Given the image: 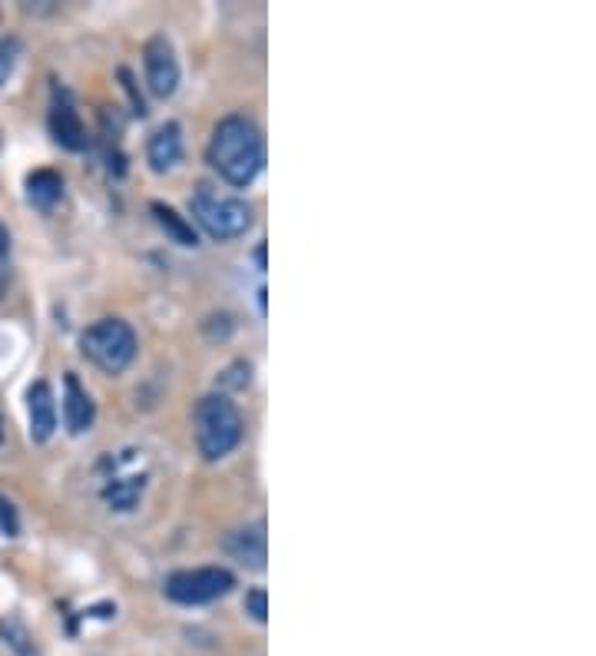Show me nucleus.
<instances>
[{"label":"nucleus","instance_id":"1","mask_svg":"<svg viewBox=\"0 0 596 656\" xmlns=\"http://www.w3.org/2000/svg\"><path fill=\"white\" fill-rule=\"evenodd\" d=\"M209 163L229 186H249L265 166L262 133L249 116H226L209 140Z\"/></svg>","mask_w":596,"mask_h":656},{"label":"nucleus","instance_id":"2","mask_svg":"<svg viewBox=\"0 0 596 656\" xmlns=\"http://www.w3.org/2000/svg\"><path fill=\"white\" fill-rule=\"evenodd\" d=\"M196 444L206 461H219L242 441V415L226 395H206L193 415Z\"/></svg>","mask_w":596,"mask_h":656},{"label":"nucleus","instance_id":"3","mask_svg":"<svg viewBox=\"0 0 596 656\" xmlns=\"http://www.w3.org/2000/svg\"><path fill=\"white\" fill-rule=\"evenodd\" d=\"M189 209L212 239H236L252 226V209L246 199L219 193L216 186H199L189 199Z\"/></svg>","mask_w":596,"mask_h":656},{"label":"nucleus","instance_id":"4","mask_svg":"<svg viewBox=\"0 0 596 656\" xmlns=\"http://www.w3.org/2000/svg\"><path fill=\"white\" fill-rule=\"evenodd\" d=\"M80 352L103 372H123L136 355V335L123 319H103L80 335Z\"/></svg>","mask_w":596,"mask_h":656},{"label":"nucleus","instance_id":"5","mask_svg":"<svg viewBox=\"0 0 596 656\" xmlns=\"http://www.w3.org/2000/svg\"><path fill=\"white\" fill-rule=\"evenodd\" d=\"M232 587H236V577H232L226 567L176 570V574L166 577V597L176 603H186V607L226 597Z\"/></svg>","mask_w":596,"mask_h":656},{"label":"nucleus","instance_id":"6","mask_svg":"<svg viewBox=\"0 0 596 656\" xmlns=\"http://www.w3.org/2000/svg\"><path fill=\"white\" fill-rule=\"evenodd\" d=\"M143 67H146L149 90H153L156 97H173L179 87V60L166 37H153L143 47Z\"/></svg>","mask_w":596,"mask_h":656},{"label":"nucleus","instance_id":"7","mask_svg":"<svg viewBox=\"0 0 596 656\" xmlns=\"http://www.w3.org/2000/svg\"><path fill=\"white\" fill-rule=\"evenodd\" d=\"M47 123H50V136L63 146V150H70V153L87 150L90 136H87V130H83L80 113L73 110V103H70V100H57V103H53V110H50V120H47Z\"/></svg>","mask_w":596,"mask_h":656},{"label":"nucleus","instance_id":"8","mask_svg":"<svg viewBox=\"0 0 596 656\" xmlns=\"http://www.w3.org/2000/svg\"><path fill=\"white\" fill-rule=\"evenodd\" d=\"M93 415L97 408H93L87 388L77 382V375H67L63 378V425L70 435H83L93 425Z\"/></svg>","mask_w":596,"mask_h":656},{"label":"nucleus","instance_id":"9","mask_svg":"<svg viewBox=\"0 0 596 656\" xmlns=\"http://www.w3.org/2000/svg\"><path fill=\"white\" fill-rule=\"evenodd\" d=\"M27 415H30V438L34 441H47L57 431V405H53V391L47 382L30 385Z\"/></svg>","mask_w":596,"mask_h":656},{"label":"nucleus","instance_id":"10","mask_svg":"<svg viewBox=\"0 0 596 656\" xmlns=\"http://www.w3.org/2000/svg\"><path fill=\"white\" fill-rule=\"evenodd\" d=\"M226 550L239 560V564L262 570L265 567V524H249V527L232 531L226 537Z\"/></svg>","mask_w":596,"mask_h":656},{"label":"nucleus","instance_id":"11","mask_svg":"<svg viewBox=\"0 0 596 656\" xmlns=\"http://www.w3.org/2000/svg\"><path fill=\"white\" fill-rule=\"evenodd\" d=\"M146 156H149V166L156 173H166L173 169L179 160H183V133H179L176 123H166L149 136V146H146Z\"/></svg>","mask_w":596,"mask_h":656},{"label":"nucleus","instance_id":"12","mask_svg":"<svg viewBox=\"0 0 596 656\" xmlns=\"http://www.w3.org/2000/svg\"><path fill=\"white\" fill-rule=\"evenodd\" d=\"M63 193V179L53 169H37L27 176V199L40 209H50Z\"/></svg>","mask_w":596,"mask_h":656},{"label":"nucleus","instance_id":"13","mask_svg":"<svg viewBox=\"0 0 596 656\" xmlns=\"http://www.w3.org/2000/svg\"><path fill=\"white\" fill-rule=\"evenodd\" d=\"M153 216H156V222L163 226L169 236H173V242H179V246H196L199 242V236H196V229H193V222H186L183 216L176 213L173 206H166V203H153Z\"/></svg>","mask_w":596,"mask_h":656},{"label":"nucleus","instance_id":"14","mask_svg":"<svg viewBox=\"0 0 596 656\" xmlns=\"http://www.w3.org/2000/svg\"><path fill=\"white\" fill-rule=\"evenodd\" d=\"M17 60H20V40L17 37H4V40H0V87H4L10 77H14Z\"/></svg>","mask_w":596,"mask_h":656},{"label":"nucleus","instance_id":"15","mask_svg":"<svg viewBox=\"0 0 596 656\" xmlns=\"http://www.w3.org/2000/svg\"><path fill=\"white\" fill-rule=\"evenodd\" d=\"M0 637L4 643H10L20 656H30V643H27V630L20 627L17 620H0Z\"/></svg>","mask_w":596,"mask_h":656},{"label":"nucleus","instance_id":"16","mask_svg":"<svg viewBox=\"0 0 596 656\" xmlns=\"http://www.w3.org/2000/svg\"><path fill=\"white\" fill-rule=\"evenodd\" d=\"M246 613H252V620H265L269 617V600H265V590H249L246 594Z\"/></svg>","mask_w":596,"mask_h":656},{"label":"nucleus","instance_id":"17","mask_svg":"<svg viewBox=\"0 0 596 656\" xmlns=\"http://www.w3.org/2000/svg\"><path fill=\"white\" fill-rule=\"evenodd\" d=\"M0 527L7 531V537H17V514H14V504L0 497Z\"/></svg>","mask_w":596,"mask_h":656},{"label":"nucleus","instance_id":"18","mask_svg":"<svg viewBox=\"0 0 596 656\" xmlns=\"http://www.w3.org/2000/svg\"><path fill=\"white\" fill-rule=\"evenodd\" d=\"M7 252H10V232L0 226V256H7Z\"/></svg>","mask_w":596,"mask_h":656},{"label":"nucleus","instance_id":"19","mask_svg":"<svg viewBox=\"0 0 596 656\" xmlns=\"http://www.w3.org/2000/svg\"><path fill=\"white\" fill-rule=\"evenodd\" d=\"M255 259H259V269H265V246H259V252H255Z\"/></svg>","mask_w":596,"mask_h":656},{"label":"nucleus","instance_id":"20","mask_svg":"<svg viewBox=\"0 0 596 656\" xmlns=\"http://www.w3.org/2000/svg\"><path fill=\"white\" fill-rule=\"evenodd\" d=\"M0 441H4V425H0Z\"/></svg>","mask_w":596,"mask_h":656}]
</instances>
